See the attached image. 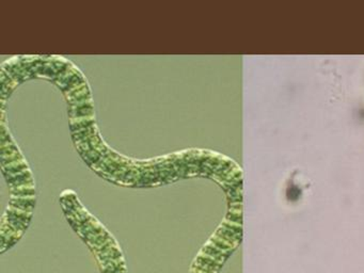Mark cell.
Instances as JSON below:
<instances>
[{"label": "cell", "instance_id": "7a4b0ae2", "mask_svg": "<svg viewBox=\"0 0 364 273\" xmlns=\"http://www.w3.org/2000/svg\"><path fill=\"white\" fill-rule=\"evenodd\" d=\"M93 114V107H86V108L70 109V117H91Z\"/></svg>", "mask_w": 364, "mask_h": 273}, {"label": "cell", "instance_id": "3957f363", "mask_svg": "<svg viewBox=\"0 0 364 273\" xmlns=\"http://www.w3.org/2000/svg\"><path fill=\"white\" fill-rule=\"evenodd\" d=\"M95 119H88V121L80 122V123L73 124L71 125L72 132H82V130L87 129V128L91 127L95 125Z\"/></svg>", "mask_w": 364, "mask_h": 273}, {"label": "cell", "instance_id": "6da1fadb", "mask_svg": "<svg viewBox=\"0 0 364 273\" xmlns=\"http://www.w3.org/2000/svg\"><path fill=\"white\" fill-rule=\"evenodd\" d=\"M67 98L70 102H80V100H86V98H91L90 90H89L88 85H86L80 91L74 92L71 95L67 96Z\"/></svg>", "mask_w": 364, "mask_h": 273}]
</instances>
